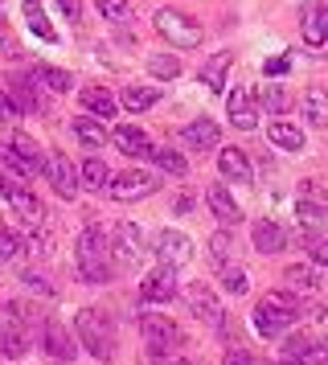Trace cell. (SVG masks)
I'll use <instances>...</instances> for the list:
<instances>
[{
    "mask_svg": "<svg viewBox=\"0 0 328 365\" xmlns=\"http://www.w3.org/2000/svg\"><path fill=\"white\" fill-rule=\"evenodd\" d=\"M74 263H78V275L86 283H107L115 275V255L107 247V234L98 226H86L74 242Z\"/></svg>",
    "mask_w": 328,
    "mask_h": 365,
    "instance_id": "obj_1",
    "label": "cell"
},
{
    "mask_svg": "<svg viewBox=\"0 0 328 365\" xmlns=\"http://www.w3.org/2000/svg\"><path fill=\"white\" fill-rule=\"evenodd\" d=\"M74 329H78V341L82 349L95 357V361H111L115 357V332H111V320L98 312V308H82L74 316Z\"/></svg>",
    "mask_w": 328,
    "mask_h": 365,
    "instance_id": "obj_2",
    "label": "cell"
},
{
    "mask_svg": "<svg viewBox=\"0 0 328 365\" xmlns=\"http://www.w3.org/2000/svg\"><path fill=\"white\" fill-rule=\"evenodd\" d=\"M0 197L9 201V210H13L25 226H46V205L29 193V185L13 177L9 168H0Z\"/></svg>",
    "mask_w": 328,
    "mask_h": 365,
    "instance_id": "obj_3",
    "label": "cell"
},
{
    "mask_svg": "<svg viewBox=\"0 0 328 365\" xmlns=\"http://www.w3.org/2000/svg\"><path fill=\"white\" fill-rule=\"evenodd\" d=\"M152 25H156V34L164 37V41H173L177 50H197L201 46V25H197L189 13H180V9H160L156 17H152Z\"/></svg>",
    "mask_w": 328,
    "mask_h": 365,
    "instance_id": "obj_4",
    "label": "cell"
},
{
    "mask_svg": "<svg viewBox=\"0 0 328 365\" xmlns=\"http://www.w3.org/2000/svg\"><path fill=\"white\" fill-rule=\"evenodd\" d=\"M295 320H299V312H292V308H279V304H271L267 296H262L259 308H255V332H259L262 341H275V336H283Z\"/></svg>",
    "mask_w": 328,
    "mask_h": 365,
    "instance_id": "obj_5",
    "label": "cell"
},
{
    "mask_svg": "<svg viewBox=\"0 0 328 365\" xmlns=\"http://www.w3.org/2000/svg\"><path fill=\"white\" fill-rule=\"evenodd\" d=\"M0 353L13 357V361L29 353V324L13 308H0Z\"/></svg>",
    "mask_w": 328,
    "mask_h": 365,
    "instance_id": "obj_6",
    "label": "cell"
},
{
    "mask_svg": "<svg viewBox=\"0 0 328 365\" xmlns=\"http://www.w3.org/2000/svg\"><path fill=\"white\" fill-rule=\"evenodd\" d=\"M156 177L152 173H140V168H128V173H119V177H111L107 181V193H111L115 201H140L148 197V193H156Z\"/></svg>",
    "mask_w": 328,
    "mask_h": 365,
    "instance_id": "obj_7",
    "label": "cell"
},
{
    "mask_svg": "<svg viewBox=\"0 0 328 365\" xmlns=\"http://www.w3.org/2000/svg\"><path fill=\"white\" fill-rule=\"evenodd\" d=\"M140 332H144L148 349H156V353H173V349L180 345V329L168 316H156V312L140 316Z\"/></svg>",
    "mask_w": 328,
    "mask_h": 365,
    "instance_id": "obj_8",
    "label": "cell"
},
{
    "mask_svg": "<svg viewBox=\"0 0 328 365\" xmlns=\"http://www.w3.org/2000/svg\"><path fill=\"white\" fill-rule=\"evenodd\" d=\"M46 177H49V185H53V193L58 197H66V201H74L78 197V173H74V165H70V156L66 152H49L46 156Z\"/></svg>",
    "mask_w": 328,
    "mask_h": 365,
    "instance_id": "obj_9",
    "label": "cell"
},
{
    "mask_svg": "<svg viewBox=\"0 0 328 365\" xmlns=\"http://www.w3.org/2000/svg\"><path fill=\"white\" fill-rule=\"evenodd\" d=\"M185 299H189V308H193L197 320H205L210 329H226V312H222V304H217V296H213L205 283H189L185 287Z\"/></svg>",
    "mask_w": 328,
    "mask_h": 365,
    "instance_id": "obj_10",
    "label": "cell"
},
{
    "mask_svg": "<svg viewBox=\"0 0 328 365\" xmlns=\"http://www.w3.org/2000/svg\"><path fill=\"white\" fill-rule=\"evenodd\" d=\"M283 365H328V341H320V336H292L283 345Z\"/></svg>",
    "mask_w": 328,
    "mask_h": 365,
    "instance_id": "obj_11",
    "label": "cell"
},
{
    "mask_svg": "<svg viewBox=\"0 0 328 365\" xmlns=\"http://www.w3.org/2000/svg\"><path fill=\"white\" fill-rule=\"evenodd\" d=\"M152 255L160 259V267H180V263L193 259V242H189L180 230H160L156 242H152Z\"/></svg>",
    "mask_w": 328,
    "mask_h": 365,
    "instance_id": "obj_12",
    "label": "cell"
},
{
    "mask_svg": "<svg viewBox=\"0 0 328 365\" xmlns=\"http://www.w3.org/2000/svg\"><path fill=\"white\" fill-rule=\"evenodd\" d=\"M111 255H115L123 267H135V263L148 255V250H144V230H140L135 222H119V226H115V247H111Z\"/></svg>",
    "mask_w": 328,
    "mask_h": 365,
    "instance_id": "obj_13",
    "label": "cell"
},
{
    "mask_svg": "<svg viewBox=\"0 0 328 365\" xmlns=\"http://www.w3.org/2000/svg\"><path fill=\"white\" fill-rule=\"evenodd\" d=\"M226 111H230V123L238 132H255L259 128V107H255V95L246 86H234L226 95Z\"/></svg>",
    "mask_w": 328,
    "mask_h": 365,
    "instance_id": "obj_14",
    "label": "cell"
},
{
    "mask_svg": "<svg viewBox=\"0 0 328 365\" xmlns=\"http://www.w3.org/2000/svg\"><path fill=\"white\" fill-rule=\"evenodd\" d=\"M111 144L123 152V156H135V160H148V156H152V140H148V132L135 128V123H119L111 132Z\"/></svg>",
    "mask_w": 328,
    "mask_h": 365,
    "instance_id": "obj_15",
    "label": "cell"
},
{
    "mask_svg": "<svg viewBox=\"0 0 328 365\" xmlns=\"http://www.w3.org/2000/svg\"><path fill=\"white\" fill-rule=\"evenodd\" d=\"M177 296V267H156L144 283H140V299L148 304H164Z\"/></svg>",
    "mask_w": 328,
    "mask_h": 365,
    "instance_id": "obj_16",
    "label": "cell"
},
{
    "mask_svg": "<svg viewBox=\"0 0 328 365\" xmlns=\"http://www.w3.org/2000/svg\"><path fill=\"white\" fill-rule=\"evenodd\" d=\"M205 201H210L213 217H217L222 226H238V222H242V210H238V201L230 197L226 185H210V189H205Z\"/></svg>",
    "mask_w": 328,
    "mask_h": 365,
    "instance_id": "obj_17",
    "label": "cell"
},
{
    "mask_svg": "<svg viewBox=\"0 0 328 365\" xmlns=\"http://www.w3.org/2000/svg\"><path fill=\"white\" fill-rule=\"evenodd\" d=\"M41 336H46V353H49L58 365H62V361H74V353H78V349H74L70 332H66L58 320H46V324H41Z\"/></svg>",
    "mask_w": 328,
    "mask_h": 365,
    "instance_id": "obj_18",
    "label": "cell"
},
{
    "mask_svg": "<svg viewBox=\"0 0 328 365\" xmlns=\"http://www.w3.org/2000/svg\"><path fill=\"white\" fill-rule=\"evenodd\" d=\"M250 242H255V250L259 255H279V250L287 247V234H283V226H275V222H255L250 226Z\"/></svg>",
    "mask_w": 328,
    "mask_h": 365,
    "instance_id": "obj_19",
    "label": "cell"
},
{
    "mask_svg": "<svg viewBox=\"0 0 328 365\" xmlns=\"http://www.w3.org/2000/svg\"><path fill=\"white\" fill-rule=\"evenodd\" d=\"M217 168H222V177H230V181H238V185H250V177H255L250 156L242 148H222L217 152Z\"/></svg>",
    "mask_w": 328,
    "mask_h": 365,
    "instance_id": "obj_20",
    "label": "cell"
},
{
    "mask_svg": "<svg viewBox=\"0 0 328 365\" xmlns=\"http://www.w3.org/2000/svg\"><path fill=\"white\" fill-rule=\"evenodd\" d=\"M78 99H82V111H91V115H98V119H115V111H119L115 95L103 91V86H82Z\"/></svg>",
    "mask_w": 328,
    "mask_h": 365,
    "instance_id": "obj_21",
    "label": "cell"
},
{
    "mask_svg": "<svg viewBox=\"0 0 328 365\" xmlns=\"http://www.w3.org/2000/svg\"><path fill=\"white\" fill-rule=\"evenodd\" d=\"M283 283H287L292 296H312V292L320 287V275H316L308 263H292L287 271H283Z\"/></svg>",
    "mask_w": 328,
    "mask_h": 365,
    "instance_id": "obj_22",
    "label": "cell"
},
{
    "mask_svg": "<svg viewBox=\"0 0 328 365\" xmlns=\"http://www.w3.org/2000/svg\"><path fill=\"white\" fill-rule=\"evenodd\" d=\"M180 140H185L189 148H217L222 132H217V123H213V119H193V123L180 132Z\"/></svg>",
    "mask_w": 328,
    "mask_h": 365,
    "instance_id": "obj_23",
    "label": "cell"
},
{
    "mask_svg": "<svg viewBox=\"0 0 328 365\" xmlns=\"http://www.w3.org/2000/svg\"><path fill=\"white\" fill-rule=\"evenodd\" d=\"M230 62H234V58H230V50L213 53L210 62L201 66V86H205V91H213V95H217V91H226V70H230Z\"/></svg>",
    "mask_w": 328,
    "mask_h": 365,
    "instance_id": "obj_24",
    "label": "cell"
},
{
    "mask_svg": "<svg viewBox=\"0 0 328 365\" xmlns=\"http://www.w3.org/2000/svg\"><path fill=\"white\" fill-rule=\"evenodd\" d=\"M304 119L312 128H328V91L324 86H308L304 91Z\"/></svg>",
    "mask_w": 328,
    "mask_h": 365,
    "instance_id": "obj_25",
    "label": "cell"
},
{
    "mask_svg": "<svg viewBox=\"0 0 328 365\" xmlns=\"http://www.w3.org/2000/svg\"><path fill=\"white\" fill-rule=\"evenodd\" d=\"M304 41L308 46H324L328 41V9L324 4H312L308 17H304Z\"/></svg>",
    "mask_w": 328,
    "mask_h": 365,
    "instance_id": "obj_26",
    "label": "cell"
},
{
    "mask_svg": "<svg viewBox=\"0 0 328 365\" xmlns=\"http://www.w3.org/2000/svg\"><path fill=\"white\" fill-rule=\"evenodd\" d=\"M267 140H271L275 148H283V152H299L304 148V132L292 128V123H283V119H275V123L267 128Z\"/></svg>",
    "mask_w": 328,
    "mask_h": 365,
    "instance_id": "obj_27",
    "label": "cell"
},
{
    "mask_svg": "<svg viewBox=\"0 0 328 365\" xmlns=\"http://www.w3.org/2000/svg\"><path fill=\"white\" fill-rule=\"evenodd\" d=\"M37 86H46V91H53V95H66V91H74V78L66 74V70H53V66H33L29 74Z\"/></svg>",
    "mask_w": 328,
    "mask_h": 365,
    "instance_id": "obj_28",
    "label": "cell"
},
{
    "mask_svg": "<svg viewBox=\"0 0 328 365\" xmlns=\"http://www.w3.org/2000/svg\"><path fill=\"white\" fill-rule=\"evenodd\" d=\"M25 21H29V29L41 37V41H58V29L49 25L46 9H41V0H25Z\"/></svg>",
    "mask_w": 328,
    "mask_h": 365,
    "instance_id": "obj_29",
    "label": "cell"
},
{
    "mask_svg": "<svg viewBox=\"0 0 328 365\" xmlns=\"http://www.w3.org/2000/svg\"><path fill=\"white\" fill-rule=\"evenodd\" d=\"M74 135H78L86 148H103V144H107V128H103L98 119H91V115L74 119Z\"/></svg>",
    "mask_w": 328,
    "mask_h": 365,
    "instance_id": "obj_30",
    "label": "cell"
},
{
    "mask_svg": "<svg viewBox=\"0 0 328 365\" xmlns=\"http://www.w3.org/2000/svg\"><path fill=\"white\" fill-rule=\"evenodd\" d=\"M9 148H13V152H21V160H29V165L37 168V173L46 168V152L37 148V140H29L25 132H13V140H9Z\"/></svg>",
    "mask_w": 328,
    "mask_h": 365,
    "instance_id": "obj_31",
    "label": "cell"
},
{
    "mask_svg": "<svg viewBox=\"0 0 328 365\" xmlns=\"http://www.w3.org/2000/svg\"><path fill=\"white\" fill-rule=\"evenodd\" d=\"M78 181L86 185V189H107V181H111V173H107V165H103L98 156H91V160H82V168H78Z\"/></svg>",
    "mask_w": 328,
    "mask_h": 365,
    "instance_id": "obj_32",
    "label": "cell"
},
{
    "mask_svg": "<svg viewBox=\"0 0 328 365\" xmlns=\"http://www.w3.org/2000/svg\"><path fill=\"white\" fill-rule=\"evenodd\" d=\"M156 168H164V173H173V177H185L189 173V160L180 156V152H173V148H152V156H148Z\"/></svg>",
    "mask_w": 328,
    "mask_h": 365,
    "instance_id": "obj_33",
    "label": "cell"
},
{
    "mask_svg": "<svg viewBox=\"0 0 328 365\" xmlns=\"http://www.w3.org/2000/svg\"><path fill=\"white\" fill-rule=\"evenodd\" d=\"M259 103L267 107V111H271V115H283V111H292V95H287V86H279V83L262 86Z\"/></svg>",
    "mask_w": 328,
    "mask_h": 365,
    "instance_id": "obj_34",
    "label": "cell"
},
{
    "mask_svg": "<svg viewBox=\"0 0 328 365\" xmlns=\"http://www.w3.org/2000/svg\"><path fill=\"white\" fill-rule=\"evenodd\" d=\"M156 99H160L156 86H123V107L128 111H148Z\"/></svg>",
    "mask_w": 328,
    "mask_h": 365,
    "instance_id": "obj_35",
    "label": "cell"
},
{
    "mask_svg": "<svg viewBox=\"0 0 328 365\" xmlns=\"http://www.w3.org/2000/svg\"><path fill=\"white\" fill-rule=\"evenodd\" d=\"M13 103L21 111H41V99H37V91H33V78H13Z\"/></svg>",
    "mask_w": 328,
    "mask_h": 365,
    "instance_id": "obj_36",
    "label": "cell"
},
{
    "mask_svg": "<svg viewBox=\"0 0 328 365\" xmlns=\"http://www.w3.org/2000/svg\"><path fill=\"white\" fill-rule=\"evenodd\" d=\"M0 168H9L13 177H21V181H29V177H37V168L29 165V160H21V152H13L9 144L0 148Z\"/></svg>",
    "mask_w": 328,
    "mask_h": 365,
    "instance_id": "obj_37",
    "label": "cell"
},
{
    "mask_svg": "<svg viewBox=\"0 0 328 365\" xmlns=\"http://www.w3.org/2000/svg\"><path fill=\"white\" fill-rule=\"evenodd\" d=\"M98 13L107 21H115V25H131V4L128 0H95Z\"/></svg>",
    "mask_w": 328,
    "mask_h": 365,
    "instance_id": "obj_38",
    "label": "cell"
},
{
    "mask_svg": "<svg viewBox=\"0 0 328 365\" xmlns=\"http://www.w3.org/2000/svg\"><path fill=\"white\" fill-rule=\"evenodd\" d=\"M148 70H152L156 78H177L180 58H173V53H152V58H148Z\"/></svg>",
    "mask_w": 328,
    "mask_h": 365,
    "instance_id": "obj_39",
    "label": "cell"
},
{
    "mask_svg": "<svg viewBox=\"0 0 328 365\" xmlns=\"http://www.w3.org/2000/svg\"><path fill=\"white\" fill-rule=\"evenodd\" d=\"M230 250H234V242H230L226 230H217L210 238V263L213 267H230Z\"/></svg>",
    "mask_w": 328,
    "mask_h": 365,
    "instance_id": "obj_40",
    "label": "cell"
},
{
    "mask_svg": "<svg viewBox=\"0 0 328 365\" xmlns=\"http://www.w3.org/2000/svg\"><path fill=\"white\" fill-rule=\"evenodd\" d=\"M222 287H226L230 296H246L250 279H246V271H242V267H222Z\"/></svg>",
    "mask_w": 328,
    "mask_h": 365,
    "instance_id": "obj_41",
    "label": "cell"
},
{
    "mask_svg": "<svg viewBox=\"0 0 328 365\" xmlns=\"http://www.w3.org/2000/svg\"><path fill=\"white\" fill-rule=\"evenodd\" d=\"M304 250H308V259L316 267H328V238H320V234H304Z\"/></svg>",
    "mask_w": 328,
    "mask_h": 365,
    "instance_id": "obj_42",
    "label": "cell"
},
{
    "mask_svg": "<svg viewBox=\"0 0 328 365\" xmlns=\"http://www.w3.org/2000/svg\"><path fill=\"white\" fill-rule=\"evenodd\" d=\"M295 214H299V226H304V230H316V226H320V217H324V210H320V205H316V201H304L299 197V205H295Z\"/></svg>",
    "mask_w": 328,
    "mask_h": 365,
    "instance_id": "obj_43",
    "label": "cell"
},
{
    "mask_svg": "<svg viewBox=\"0 0 328 365\" xmlns=\"http://www.w3.org/2000/svg\"><path fill=\"white\" fill-rule=\"evenodd\" d=\"M21 238H16L13 230H0V263H13L16 255H21Z\"/></svg>",
    "mask_w": 328,
    "mask_h": 365,
    "instance_id": "obj_44",
    "label": "cell"
},
{
    "mask_svg": "<svg viewBox=\"0 0 328 365\" xmlns=\"http://www.w3.org/2000/svg\"><path fill=\"white\" fill-rule=\"evenodd\" d=\"M222 365H267V361H255V357H250V349L234 345V349H226V357H222Z\"/></svg>",
    "mask_w": 328,
    "mask_h": 365,
    "instance_id": "obj_45",
    "label": "cell"
},
{
    "mask_svg": "<svg viewBox=\"0 0 328 365\" xmlns=\"http://www.w3.org/2000/svg\"><path fill=\"white\" fill-rule=\"evenodd\" d=\"M21 115V107L13 103V95H4V86H0V119H16Z\"/></svg>",
    "mask_w": 328,
    "mask_h": 365,
    "instance_id": "obj_46",
    "label": "cell"
},
{
    "mask_svg": "<svg viewBox=\"0 0 328 365\" xmlns=\"http://www.w3.org/2000/svg\"><path fill=\"white\" fill-rule=\"evenodd\" d=\"M25 283H29L33 292H41V296H53V287H49V279H46V275H37V271H29V275H25Z\"/></svg>",
    "mask_w": 328,
    "mask_h": 365,
    "instance_id": "obj_47",
    "label": "cell"
},
{
    "mask_svg": "<svg viewBox=\"0 0 328 365\" xmlns=\"http://www.w3.org/2000/svg\"><path fill=\"white\" fill-rule=\"evenodd\" d=\"M58 4H62V13H66L70 21H78V17H82V0H58Z\"/></svg>",
    "mask_w": 328,
    "mask_h": 365,
    "instance_id": "obj_48",
    "label": "cell"
},
{
    "mask_svg": "<svg viewBox=\"0 0 328 365\" xmlns=\"http://www.w3.org/2000/svg\"><path fill=\"white\" fill-rule=\"evenodd\" d=\"M287 66H292V62H287V58H275V62H267V78H271V74H287Z\"/></svg>",
    "mask_w": 328,
    "mask_h": 365,
    "instance_id": "obj_49",
    "label": "cell"
},
{
    "mask_svg": "<svg viewBox=\"0 0 328 365\" xmlns=\"http://www.w3.org/2000/svg\"><path fill=\"white\" fill-rule=\"evenodd\" d=\"M168 365H197V361H189V357H177V361H168Z\"/></svg>",
    "mask_w": 328,
    "mask_h": 365,
    "instance_id": "obj_50",
    "label": "cell"
},
{
    "mask_svg": "<svg viewBox=\"0 0 328 365\" xmlns=\"http://www.w3.org/2000/svg\"><path fill=\"white\" fill-rule=\"evenodd\" d=\"M0 41H4V17H0Z\"/></svg>",
    "mask_w": 328,
    "mask_h": 365,
    "instance_id": "obj_51",
    "label": "cell"
}]
</instances>
